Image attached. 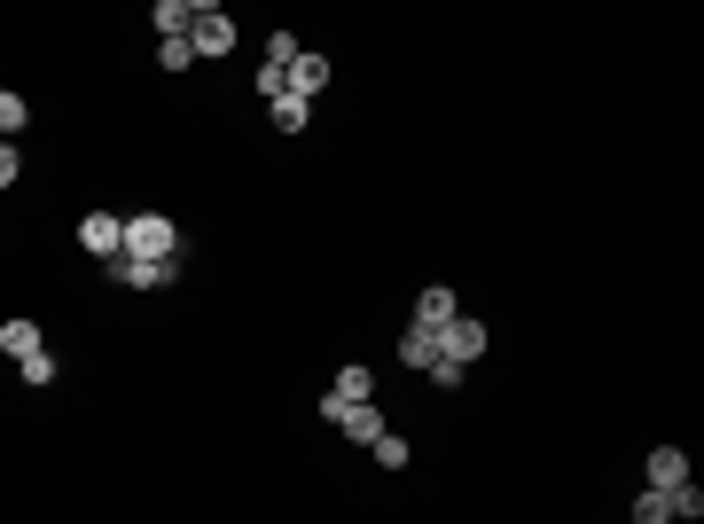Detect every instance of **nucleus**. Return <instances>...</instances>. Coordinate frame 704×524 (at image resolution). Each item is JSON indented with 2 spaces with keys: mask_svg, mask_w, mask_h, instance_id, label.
Here are the masks:
<instances>
[{
  "mask_svg": "<svg viewBox=\"0 0 704 524\" xmlns=\"http://www.w3.org/2000/svg\"><path fill=\"white\" fill-rule=\"evenodd\" d=\"M32 126V103H24V94H9V86H0V141H16Z\"/></svg>",
  "mask_w": 704,
  "mask_h": 524,
  "instance_id": "4468645a",
  "label": "nucleus"
},
{
  "mask_svg": "<svg viewBox=\"0 0 704 524\" xmlns=\"http://www.w3.org/2000/svg\"><path fill=\"white\" fill-rule=\"evenodd\" d=\"M266 118H274V133H306L313 103H298V94H274V103H266Z\"/></svg>",
  "mask_w": 704,
  "mask_h": 524,
  "instance_id": "f8f14e48",
  "label": "nucleus"
},
{
  "mask_svg": "<svg viewBox=\"0 0 704 524\" xmlns=\"http://www.w3.org/2000/svg\"><path fill=\"white\" fill-rule=\"evenodd\" d=\"M157 63H165V71H188V63H196V47H188V39H165Z\"/></svg>",
  "mask_w": 704,
  "mask_h": 524,
  "instance_id": "412c9836",
  "label": "nucleus"
},
{
  "mask_svg": "<svg viewBox=\"0 0 704 524\" xmlns=\"http://www.w3.org/2000/svg\"><path fill=\"white\" fill-rule=\"evenodd\" d=\"M462 376H469V368H454V360H431V384H439V392H462Z\"/></svg>",
  "mask_w": 704,
  "mask_h": 524,
  "instance_id": "4be33fe9",
  "label": "nucleus"
},
{
  "mask_svg": "<svg viewBox=\"0 0 704 524\" xmlns=\"http://www.w3.org/2000/svg\"><path fill=\"white\" fill-rule=\"evenodd\" d=\"M0 353H9V360H32V353H39V321H24V313L0 321Z\"/></svg>",
  "mask_w": 704,
  "mask_h": 524,
  "instance_id": "9d476101",
  "label": "nucleus"
},
{
  "mask_svg": "<svg viewBox=\"0 0 704 524\" xmlns=\"http://www.w3.org/2000/svg\"><path fill=\"white\" fill-rule=\"evenodd\" d=\"M79 243H86L94 259L110 266V259L126 251V219H118V212H86V219H79Z\"/></svg>",
  "mask_w": 704,
  "mask_h": 524,
  "instance_id": "20e7f679",
  "label": "nucleus"
},
{
  "mask_svg": "<svg viewBox=\"0 0 704 524\" xmlns=\"http://www.w3.org/2000/svg\"><path fill=\"white\" fill-rule=\"evenodd\" d=\"M321 86H329V56H313V47H298V63L282 71V94H298V103H313Z\"/></svg>",
  "mask_w": 704,
  "mask_h": 524,
  "instance_id": "423d86ee",
  "label": "nucleus"
},
{
  "mask_svg": "<svg viewBox=\"0 0 704 524\" xmlns=\"http://www.w3.org/2000/svg\"><path fill=\"white\" fill-rule=\"evenodd\" d=\"M368 454H375V469H407V462H415V446H407L399 431H384V439H375Z\"/></svg>",
  "mask_w": 704,
  "mask_h": 524,
  "instance_id": "dca6fc26",
  "label": "nucleus"
},
{
  "mask_svg": "<svg viewBox=\"0 0 704 524\" xmlns=\"http://www.w3.org/2000/svg\"><path fill=\"white\" fill-rule=\"evenodd\" d=\"M454 313H462V298L446 290V282H431V290H422V298H415V329H446Z\"/></svg>",
  "mask_w": 704,
  "mask_h": 524,
  "instance_id": "6e6552de",
  "label": "nucleus"
},
{
  "mask_svg": "<svg viewBox=\"0 0 704 524\" xmlns=\"http://www.w3.org/2000/svg\"><path fill=\"white\" fill-rule=\"evenodd\" d=\"M634 524H673L666 493H649V486H642V493H634Z\"/></svg>",
  "mask_w": 704,
  "mask_h": 524,
  "instance_id": "6ab92c4d",
  "label": "nucleus"
},
{
  "mask_svg": "<svg viewBox=\"0 0 704 524\" xmlns=\"http://www.w3.org/2000/svg\"><path fill=\"white\" fill-rule=\"evenodd\" d=\"M642 486H649V493H673V486H689V454H681V446H657V454L642 462Z\"/></svg>",
  "mask_w": 704,
  "mask_h": 524,
  "instance_id": "0eeeda50",
  "label": "nucleus"
},
{
  "mask_svg": "<svg viewBox=\"0 0 704 524\" xmlns=\"http://www.w3.org/2000/svg\"><path fill=\"white\" fill-rule=\"evenodd\" d=\"M266 63L290 71V63H298V32H266Z\"/></svg>",
  "mask_w": 704,
  "mask_h": 524,
  "instance_id": "aec40b11",
  "label": "nucleus"
},
{
  "mask_svg": "<svg viewBox=\"0 0 704 524\" xmlns=\"http://www.w3.org/2000/svg\"><path fill=\"white\" fill-rule=\"evenodd\" d=\"M188 47L196 56H235V24L219 9H196V24H188Z\"/></svg>",
  "mask_w": 704,
  "mask_h": 524,
  "instance_id": "39448f33",
  "label": "nucleus"
},
{
  "mask_svg": "<svg viewBox=\"0 0 704 524\" xmlns=\"http://www.w3.org/2000/svg\"><path fill=\"white\" fill-rule=\"evenodd\" d=\"M180 274V259H110V282H118V290H165V282Z\"/></svg>",
  "mask_w": 704,
  "mask_h": 524,
  "instance_id": "f03ea898",
  "label": "nucleus"
},
{
  "mask_svg": "<svg viewBox=\"0 0 704 524\" xmlns=\"http://www.w3.org/2000/svg\"><path fill=\"white\" fill-rule=\"evenodd\" d=\"M666 509H673V524H696V516H704V493H696V486H673Z\"/></svg>",
  "mask_w": 704,
  "mask_h": 524,
  "instance_id": "a211bd4d",
  "label": "nucleus"
},
{
  "mask_svg": "<svg viewBox=\"0 0 704 524\" xmlns=\"http://www.w3.org/2000/svg\"><path fill=\"white\" fill-rule=\"evenodd\" d=\"M399 360L431 376V360H439V329H407V337H399Z\"/></svg>",
  "mask_w": 704,
  "mask_h": 524,
  "instance_id": "9b49d317",
  "label": "nucleus"
},
{
  "mask_svg": "<svg viewBox=\"0 0 704 524\" xmlns=\"http://www.w3.org/2000/svg\"><path fill=\"white\" fill-rule=\"evenodd\" d=\"M486 353V321H469V313H454L446 329H439V360H454V368H469Z\"/></svg>",
  "mask_w": 704,
  "mask_h": 524,
  "instance_id": "7ed1b4c3",
  "label": "nucleus"
},
{
  "mask_svg": "<svg viewBox=\"0 0 704 524\" xmlns=\"http://www.w3.org/2000/svg\"><path fill=\"white\" fill-rule=\"evenodd\" d=\"M337 431H345V439H360V446H375V439L392 431V422H384V407L368 400V407H345V422H337Z\"/></svg>",
  "mask_w": 704,
  "mask_h": 524,
  "instance_id": "1a4fd4ad",
  "label": "nucleus"
},
{
  "mask_svg": "<svg viewBox=\"0 0 704 524\" xmlns=\"http://www.w3.org/2000/svg\"><path fill=\"white\" fill-rule=\"evenodd\" d=\"M16 172H24V157H16V141H0V188H9Z\"/></svg>",
  "mask_w": 704,
  "mask_h": 524,
  "instance_id": "5701e85b",
  "label": "nucleus"
},
{
  "mask_svg": "<svg viewBox=\"0 0 704 524\" xmlns=\"http://www.w3.org/2000/svg\"><path fill=\"white\" fill-rule=\"evenodd\" d=\"M126 259H180V227L165 212H126Z\"/></svg>",
  "mask_w": 704,
  "mask_h": 524,
  "instance_id": "f257e3e1",
  "label": "nucleus"
},
{
  "mask_svg": "<svg viewBox=\"0 0 704 524\" xmlns=\"http://www.w3.org/2000/svg\"><path fill=\"white\" fill-rule=\"evenodd\" d=\"M16 376H24V384H56V376H63V368H56V353H47V345H39L32 360H16Z\"/></svg>",
  "mask_w": 704,
  "mask_h": 524,
  "instance_id": "f3484780",
  "label": "nucleus"
},
{
  "mask_svg": "<svg viewBox=\"0 0 704 524\" xmlns=\"http://www.w3.org/2000/svg\"><path fill=\"white\" fill-rule=\"evenodd\" d=\"M329 392H337L345 407H368V400H375V376H368V368H337V384H329Z\"/></svg>",
  "mask_w": 704,
  "mask_h": 524,
  "instance_id": "ddd939ff",
  "label": "nucleus"
},
{
  "mask_svg": "<svg viewBox=\"0 0 704 524\" xmlns=\"http://www.w3.org/2000/svg\"><path fill=\"white\" fill-rule=\"evenodd\" d=\"M150 24H157L165 39H188V24H196V16H188L180 0H157V9H150Z\"/></svg>",
  "mask_w": 704,
  "mask_h": 524,
  "instance_id": "2eb2a0df",
  "label": "nucleus"
}]
</instances>
